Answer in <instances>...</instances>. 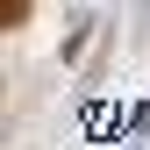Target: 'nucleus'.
Masks as SVG:
<instances>
[]
</instances>
